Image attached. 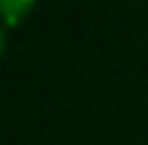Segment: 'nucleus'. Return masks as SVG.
I'll return each mask as SVG.
<instances>
[{"instance_id": "f257e3e1", "label": "nucleus", "mask_w": 148, "mask_h": 145, "mask_svg": "<svg viewBox=\"0 0 148 145\" xmlns=\"http://www.w3.org/2000/svg\"><path fill=\"white\" fill-rule=\"evenodd\" d=\"M39 0H0V12H3V36H9L15 27H21L24 21L33 15Z\"/></svg>"}]
</instances>
